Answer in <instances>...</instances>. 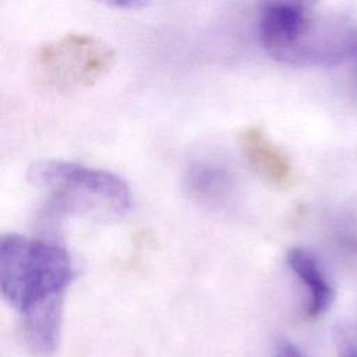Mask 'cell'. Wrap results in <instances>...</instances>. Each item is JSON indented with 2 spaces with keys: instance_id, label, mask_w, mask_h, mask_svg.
<instances>
[{
  "instance_id": "cell-8",
  "label": "cell",
  "mask_w": 357,
  "mask_h": 357,
  "mask_svg": "<svg viewBox=\"0 0 357 357\" xmlns=\"http://www.w3.org/2000/svg\"><path fill=\"white\" fill-rule=\"evenodd\" d=\"M351 64H353V79H354V86H356V91H357V50L354 53V56L350 59Z\"/></svg>"
},
{
  "instance_id": "cell-3",
  "label": "cell",
  "mask_w": 357,
  "mask_h": 357,
  "mask_svg": "<svg viewBox=\"0 0 357 357\" xmlns=\"http://www.w3.org/2000/svg\"><path fill=\"white\" fill-rule=\"evenodd\" d=\"M114 63L113 49L89 33H66L39 47L32 57L35 81L45 89L70 92L95 84Z\"/></svg>"
},
{
  "instance_id": "cell-5",
  "label": "cell",
  "mask_w": 357,
  "mask_h": 357,
  "mask_svg": "<svg viewBox=\"0 0 357 357\" xmlns=\"http://www.w3.org/2000/svg\"><path fill=\"white\" fill-rule=\"evenodd\" d=\"M286 262L308 293L307 315L314 318L324 314L335 300V290L317 257L303 247H291L286 254Z\"/></svg>"
},
{
  "instance_id": "cell-9",
  "label": "cell",
  "mask_w": 357,
  "mask_h": 357,
  "mask_svg": "<svg viewBox=\"0 0 357 357\" xmlns=\"http://www.w3.org/2000/svg\"><path fill=\"white\" fill-rule=\"evenodd\" d=\"M342 357H357V349H353V350H349V351L343 353Z\"/></svg>"
},
{
  "instance_id": "cell-1",
  "label": "cell",
  "mask_w": 357,
  "mask_h": 357,
  "mask_svg": "<svg viewBox=\"0 0 357 357\" xmlns=\"http://www.w3.org/2000/svg\"><path fill=\"white\" fill-rule=\"evenodd\" d=\"M73 278V262L61 243L20 233L1 236L0 289L3 298L21 317L63 310Z\"/></svg>"
},
{
  "instance_id": "cell-2",
  "label": "cell",
  "mask_w": 357,
  "mask_h": 357,
  "mask_svg": "<svg viewBox=\"0 0 357 357\" xmlns=\"http://www.w3.org/2000/svg\"><path fill=\"white\" fill-rule=\"evenodd\" d=\"M32 184L54 192L56 208L60 211L98 209L123 216L131 208V191L117 174L85 166L71 160L46 159L29 167Z\"/></svg>"
},
{
  "instance_id": "cell-4",
  "label": "cell",
  "mask_w": 357,
  "mask_h": 357,
  "mask_svg": "<svg viewBox=\"0 0 357 357\" xmlns=\"http://www.w3.org/2000/svg\"><path fill=\"white\" fill-rule=\"evenodd\" d=\"M240 145L251 167L276 187L290 183L293 167L289 156L259 126H248L240 134Z\"/></svg>"
},
{
  "instance_id": "cell-7",
  "label": "cell",
  "mask_w": 357,
  "mask_h": 357,
  "mask_svg": "<svg viewBox=\"0 0 357 357\" xmlns=\"http://www.w3.org/2000/svg\"><path fill=\"white\" fill-rule=\"evenodd\" d=\"M275 357H305V356L297 344H294L287 339H280L278 342Z\"/></svg>"
},
{
  "instance_id": "cell-6",
  "label": "cell",
  "mask_w": 357,
  "mask_h": 357,
  "mask_svg": "<svg viewBox=\"0 0 357 357\" xmlns=\"http://www.w3.org/2000/svg\"><path fill=\"white\" fill-rule=\"evenodd\" d=\"M185 191L204 204H222L233 191V176L225 166L213 162L194 163L184 178Z\"/></svg>"
}]
</instances>
